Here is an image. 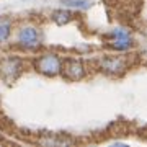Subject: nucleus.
I'll use <instances>...</instances> for the list:
<instances>
[{"label": "nucleus", "instance_id": "obj_1", "mask_svg": "<svg viewBox=\"0 0 147 147\" xmlns=\"http://www.w3.org/2000/svg\"><path fill=\"white\" fill-rule=\"evenodd\" d=\"M62 64L64 61L59 57V54L44 53L34 59L33 67L38 74H41L44 77H57L62 74Z\"/></svg>", "mask_w": 147, "mask_h": 147}, {"label": "nucleus", "instance_id": "obj_2", "mask_svg": "<svg viewBox=\"0 0 147 147\" xmlns=\"http://www.w3.org/2000/svg\"><path fill=\"white\" fill-rule=\"evenodd\" d=\"M25 72V62L18 56H5L0 59V79L5 84H13Z\"/></svg>", "mask_w": 147, "mask_h": 147}, {"label": "nucleus", "instance_id": "obj_3", "mask_svg": "<svg viewBox=\"0 0 147 147\" xmlns=\"http://www.w3.org/2000/svg\"><path fill=\"white\" fill-rule=\"evenodd\" d=\"M41 41H42L41 31L34 25H23L16 33V46L25 49V51L38 49L41 46Z\"/></svg>", "mask_w": 147, "mask_h": 147}, {"label": "nucleus", "instance_id": "obj_4", "mask_svg": "<svg viewBox=\"0 0 147 147\" xmlns=\"http://www.w3.org/2000/svg\"><path fill=\"white\" fill-rule=\"evenodd\" d=\"M106 46L113 51L124 53V51H129L134 46V39H132L131 33L127 31L126 28H115L106 38Z\"/></svg>", "mask_w": 147, "mask_h": 147}, {"label": "nucleus", "instance_id": "obj_5", "mask_svg": "<svg viewBox=\"0 0 147 147\" xmlns=\"http://www.w3.org/2000/svg\"><path fill=\"white\" fill-rule=\"evenodd\" d=\"M98 69L110 77H119L127 70V61L123 56H106L100 59Z\"/></svg>", "mask_w": 147, "mask_h": 147}, {"label": "nucleus", "instance_id": "obj_6", "mask_svg": "<svg viewBox=\"0 0 147 147\" xmlns=\"http://www.w3.org/2000/svg\"><path fill=\"white\" fill-rule=\"evenodd\" d=\"M62 75L69 82H80L87 75V67L80 59H65L62 64Z\"/></svg>", "mask_w": 147, "mask_h": 147}, {"label": "nucleus", "instance_id": "obj_7", "mask_svg": "<svg viewBox=\"0 0 147 147\" xmlns=\"http://www.w3.org/2000/svg\"><path fill=\"white\" fill-rule=\"evenodd\" d=\"M11 30H13V23H11L10 18L0 16V44L8 42L11 36Z\"/></svg>", "mask_w": 147, "mask_h": 147}, {"label": "nucleus", "instance_id": "obj_8", "mask_svg": "<svg viewBox=\"0 0 147 147\" xmlns=\"http://www.w3.org/2000/svg\"><path fill=\"white\" fill-rule=\"evenodd\" d=\"M51 18H53V21L57 25V26H64V25H69V23L74 20V15H72V11L64 10V8H59V10L53 11Z\"/></svg>", "mask_w": 147, "mask_h": 147}, {"label": "nucleus", "instance_id": "obj_9", "mask_svg": "<svg viewBox=\"0 0 147 147\" xmlns=\"http://www.w3.org/2000/svg\"><path fill=\"white\" fill-rule=\"evenodd\" d=\"M65 7H72L77 10H87L92 7V0H62Z\"/></svg>", "mask_w": 147, "mask_h": 147}, {"label": "nucleus", "instance_id": "obj_10", "mask_svg": "<svg viewBox=\"0 0 147 147\" xmlns=\"http://www.w3.org/2000/svg\"><path fill=\"white\" fill-rule=\"evenodd\" d=\"M146 33H147V30H146Z\"/></svg>", "mask_w": 147, "mask_h": 147}]
</instances>
